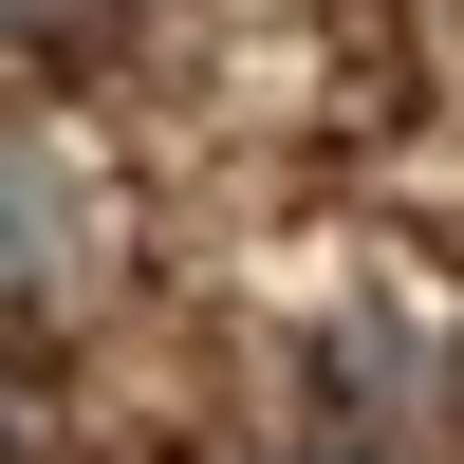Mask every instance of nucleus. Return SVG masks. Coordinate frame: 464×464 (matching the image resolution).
<instances>
[{
    "mask_svg": "<svg viewBox=\"0 0 464 464\" xmlns=\"http://www.w3.org/2000/svg\"><path fill=\"white\" fill-rule=\"evenodd\" d=\"M56 260H74V186H56V149L0 130V316H19V297H56Z\"/></svg>",
    "mask_w": 464,
    "mask_h": 464,
    "instance_id": "nucleus-1",
    "label": "nucleus"
},
{
    "mask_svg": "<svg viewBox=\"0 0 464 464\" xmlns=\"http://www.w3.org/2000/svg\"><path fill=\"white\" fill-rule=\"evenodd\" d=\"M74 19H93V0H0V37H74Z\"/></svg>",
    "mask_w": 464,
    "mask_h": 464,
    "instance_id": "nucleus-2",
    "label": "nucleus"
},
{
    "mask_svg": "<svg viewBox=\"0 0 464 464\" xmlns=\"http://www.w3.org/2000/svg\"><path fill=\"white\" fill-rule=\"evenodd\" d=\"M297 464H372V446H297Z\"/></svg>",
    "mask_w": 464,
    "mask_h": 464,
    "instance_id": "nucleus-3",
    "label": "nucleus"
}]
</instances>
